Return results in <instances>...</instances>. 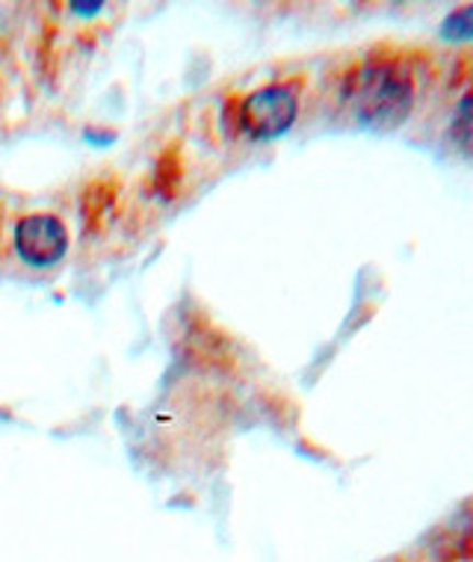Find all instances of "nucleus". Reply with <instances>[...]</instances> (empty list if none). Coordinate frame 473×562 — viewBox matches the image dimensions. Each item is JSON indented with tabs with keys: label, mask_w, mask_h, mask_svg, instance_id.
<instances>
[{
	"label": "nucleus",
	"mask_w": 473,
	"mask_h": 562,
	"mask_svg": "<svg viewBox=\"0 0 473 562\" xmlns=\"http://www.w3.org/2000/svg\"><path fill=\"white\" fill-rule=\"evenodd\" d=\"M415 98V71L406 57L364 59L344 83L347 110L373 134H391L406 125Z\"/></svg>",
	"instance_id": "nucleus-1"
},
{
	"label": "nucleus",
	"mask_w": 473,
	"mask_h": 562,
	"mask_svg": "<svg viewBox=\"0 0 473 562\" xmlns=\"http://www.w3.org/2000/svg\"><path fill=\"white\" fill-rule=\"evenodd\" d=\"M300 113V89L293 83H272L240 104V131L251 139H275L288 134Z\"/></svg>",
	"instance_id": "nucleus-2"
},
{
	"label": "nucleus",
	"mask_w": 473,
	"mask_h": 562,
	"mask_svg": "<svg viewBox=\"0 0 473 562\" xmlns=\"http://www.w3.org/2000/svg\"><path fill=\"white\" fill-rule=\"evenodd\" d=\"M68 249L66 225L50 214H30L15 225V252L30 267H50Z\"/></svg>",
	"instance_id": "nucleus-3"
},
{
	"label": "nucleus",
	"mask_w": 473,
	"mask_h": 562,
	"mask_svg": "<svg viewBox=\"0 0 473 562\" xmlns=\"http://www.w3.org/2000/svg\"><path fill=\"white\" fill-rule=\"evenodd\" d=\"M438 36L444 42H473V3L455 7L450 15H444Z\"/></svg>",
	"instance_id": "nucleus-4"
},
{
	"label": "nucleus",
	"mask_w": 473,
	"mask_h": 562,
	"mask_svg": "<svg viewBox=\"0 0 473 562\" xmlns=\"http://www.w3.org/2000/svg\"><path fill=\"white\" fill-rule=\"evenodd\" d=\"M453 136L464 151H471L473 155V87L464 92L462 101H459V108H455Z\"/></svg>",
	"instance_id": "nucleus-5"
},
{
	"label": "nucleus",
	"mask_w": 473,
	"mask_h": 562,
	"mask_svg": "<svg viewBox=\"0 0 473 562\" xmlns=\"http://www.w3.org/2000/svg\"><path fill=\"white\" fill-rule=\"evenodd\" d=\"M104 10V3H71V12H98Z\"/></svg>",
	"instance_id": "nucleus-6"
}]
</instances>
